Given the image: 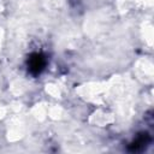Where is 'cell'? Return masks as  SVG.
<instances>
[{"mask_svg": "<svg viewBox=\"0 0 154 154\" xmlns=\"http://www.w3.org/2000/svg\"><path fill=\"white\" fill-rule=\"evenodd\" d=\"M28 65H29V70L32 72V73H40L45 66V58L41 55V54H32L30 58H29V61H28Z\"/></svg>", "mask_w": 154, "mask_h": 154, "instance_id": "obj_1", "label": "cell"}]
</instances>
